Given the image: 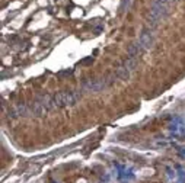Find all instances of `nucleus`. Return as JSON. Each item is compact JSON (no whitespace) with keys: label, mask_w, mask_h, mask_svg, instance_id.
Segmentation results:
<instances>
[{"label":"nucleus","mask_w":185,"mask_h":183,"mask_svg":"<svg viewBox=\"0 0 185 183\" xmlns=\"http://www.w3.org/2000/svg\"><path fill=\"white\" fill-rule=\"evenodd\" d=\"M115 76H117L118 79H121V80H127V79L130 77V70H128L125 65H121V67L117 68V71H115Z\"/></svg>","instance_id":"2"},{"label":"nucleus","mask_w":185,"mask_h":183,"mask_svg":"<svg viewBox=\"0 0 185 183\" xmlns=\"http://www.w3.org/2000/svg\"><path fill=\"white\" fill-rule=\"evenodd\" d=\"M80 98L79 92H60L56 96H53L56 106H68V105H75Z\"/></svg>","instance_id":"1"}]
</instances>
